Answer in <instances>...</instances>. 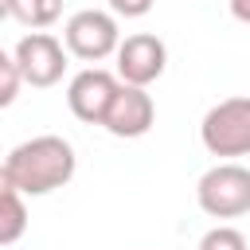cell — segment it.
Here are the masks:
<instances>
[{"mask_svg":"<svg viewBox=\"0 0 250 250\" xmlns=\"http://www.w3.org/2000/svg\"><path fill=\"white\" fill-rule=\"evenodd\" d=\"M74 164L78 160H74L70 141L55 137V133H43V137H31V141L16 145L4 160V172L16 184L20 195H51L55 188L70 184Z\"/></svg>","mask_w":250,"mask_h":250,"instance_id":"cell-1","label":"cell"},{"mask_svg":"<svg viewBox=\"0 0 250 250\" xmlns=\"http://www.w3.org/2000/svg\"><path fill=\"white\" fill-rule=\"evenodd\" d=\"M195 203L211 219H238L250 211V168L246 164H215L195 184Z\"/></svg>","mask_w":250,"mask_h":250,"instance_id":"cell-2","label":"cell"},{"mask_svg":"<svg viewBox=\"0 0 250 250\" xmlns=\"http://www.w3.org/2000/svg\"><path fill=\"white\" fill-rule=\"evenodd\" d=\"M199 141L211 156H250V98H223L199 121Z\"/></svg>","mask_w":250,"mask_h":250,"instance_id":"cell-3","label":"cell"},{"mask_svg":"<svg viewBox=\"0 0 250 250\" xmlns=\"http://www.w3.org/2000/svg\"><path fill=\"white\" fill-rule=\"evenodd\" d=\"M121 43V31H117V16L113 12H102V8H82L66 20L62 27V47L82 59V62H102L117 51Z\"/></svg>","mask_w":250,"mask_h":250,"instance_id":"cell-4","label":"cell"},{"mask_svg":"<svg viewBox=\"0 0 250 250\" xmlns=\"http://www.w3.org/2000/svg\"><path fill=\"white\" fill-rule=\"evenodd\" d=\"M12 62H16V70H20V82L47 90V86H55V82L62 78V70H66V47H62L51 31H31V35H23V39L16 43Z\"/></svg>","mask_w":250,"mask_h":250,"instance_id":"cell-5","label":"cell"},{"mask_svg":"<svg viewBox=\"0 0 250 250\" xmlns=\"http://www.w3.org/2000/svg\"><path fill=\"white\" fill-rule=\"evenodd\" d=\"M117 59V82L125 86H148L164 74L168 66V47L160 35H148V31H137V35H125L113 51Z\"/></svg>","mask_w":250,"mask_h":250,"instance_id":"cell-6","label":"cell"},{"mask_svg":"<svg viewBox=\"0 0 250 250\" xmlns=\"http://www.w3.org/2000/svg\"><path fill=\"white\" fill-rule=\"evenodd\" d=\"M152 121H156L152 94L145 86H125L121 82L113 102H109V109H105V117H102V129L121 137V141H133V137H145L152 129Z\"/></svg>","mask_w":250,"mask_h":250,"instance_id":"cell-7","label":"cell"},{"mask_svg":"<svg viewBox=\"0 0 250 250\" xmlns=\"http://www.w3.org/2000/svg\"><path fill=\"white\" fill-rule=\"evenodd\" d=\"M117 86H121L117 74H109V70H102V66H86V70H78V74L70 78V86H66V105H70V113H74L78 121L102 125V117H105Z\"/></svg>","mask_w":250,"mask_h":250,"instance_id":"cell-8","label":"cell"},{"mask_svg":"<svg viewBox=\"0 0 250 250\" xmlns=\"http://www.w3.org/2000/svg\"><path fill=\"white\" fill-rule=\"evenodd\" d=\"M27 230V207H23V195L16 191V184L8 180L4 164H0V246H12L20 242Z\"/></svg>","mask_w":250,"mask_h":250,"instance_id":"cell-9","label":"cell"},{"mask_svg":"<svg viewBox=\"0 0 250 250\" xmlns=\"http://www.w3.org/2000/svg\"><path fill=\"white\" fill-rule=\"evenodd\" d=\"M12 16L23 23V27H51L59 16H62V0H12Z\"/></svg>","mask_w":250,"mask_h":250,"instance_id":"cell-10","label":"cell"},{"mask_svg":"<svg viewBox=\"0 0 250 250\" xmlns=\"http://www.w3.org/2000/svg\"><path fill=\"white\" fill-rule=\"evenodd\" d=\"M199 250H246V234L238 227H211L203 238H199Z\"/></svg>","mask_w":250,"mask_h":250,"instance_id":"cell-11","label":"cell"},{"mask_svg":"<svg viewBox=\"0 0 250 250\" xmlns=\"http://www.w3.org/2000/svg\"><path fill=\"white\" fill-rule=\"evenodd\" d=\"M20 70H16V62H12V55H0V109H8L12 102H16V94H20Z\"/></svg>","mask_w":250,"mask_h":250,"instance_id":"cell-12","label":"cell"},{"mask_svg":"<svg viewBox=\"0 0 250 250\" xmlns=\"http://www.w3.org/2000/svg\"><path fill=\"white\" fill-rule=\"evenodd\" d=\"M152 4L156 0H109V12L121 16V20H141V16L152 12Z\"/></svg>","mask_w":250,"mask_h":250,"instance_id":"cell-13","label":"cell"},{"mask_svg":"<svg viewBox=\"0 0 250 250\" xmlns=\"http://www.w3.org/2000/svg\"><path fill=\"white\" fill-rule=\"evenodd\" d=\"M230 16L238 23H250V0H230Z\"/></svg>","mask_w":250,"mask_h":250,"instance_id":"cell-14","label":"cell"},{"mask_svg":"<svg viewBox=\"0 0 250 250\" xmlns=\"http://www.w3.org/2000/svg\"><path fill=\"white\" fill-rule=\"evenodd\" d=\"M12 16V0H0V20H8Z\"/></svg>","mask_w":250,"mask_h":250,"instance_id":"cell-15","label":"cell"},{"mask_svg":"<svg viewBox=\"0 0 250 250\" xmlns=\"http://www.w3.org/2000/svg\"><path fill=\"white\" fill-rule=\"evenodd\" d=\"M0 55H4V47H0Z\"/></svg>","mask_w":250,"mask_h":250,"instance_id":"cell-16","label":"cell"}]
</instances>
